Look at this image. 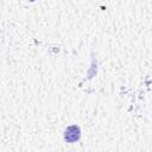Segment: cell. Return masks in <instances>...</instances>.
<instances>
[{
    "instance_id": "1",
    "label": "cell",
    "mask_w": 152,
    "mask_h": 152,
    "mask_svg": "<svg viewBox=\"0 0 152 152\" xmlns=\"http://www.w3.org/2000/svg\"><path fill=\"white\" fill-rule=\"evenodd\" d=\"M80 135H81V131H80L78 126H76V125H72V126L68 127L65 129V133H64V138L68 142H74L76 140H78Z\"/></svg>"
}]
</instances>
